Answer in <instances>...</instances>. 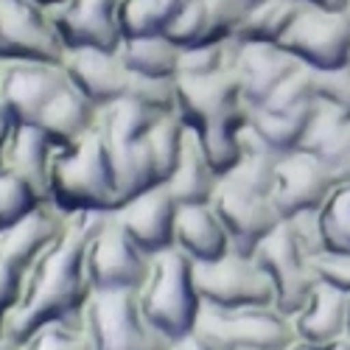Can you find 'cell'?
I'll use <instances>...</instances> for the list:
<instances>
[{
	"label": "cell",
	"instance_id": "46",
	"mask_svg": "<svg viewBox=\"0 0 350 350\" xmlns=\"http://www.w3.org/2000/svg\"><path fill=\"white\" fill-rule=\"evenodd\" d=\"M9 132H12V121H0V171L6 165V143H9Z\"/></svg>",
	"mask_w": 350,
	"mask_h": 350
},
{
	"label": "cell",
	"instance_id": "49",
	"mask_svg": "<svg viewBox=\"0 0 350 350\" xmlns=\"http://www.w3.org/2000/svg\"><path fill=\"white\" fill-rule=\"evenodd\" d=\"M345 339L350 342V295H347V331H345Z\"/></svg>",
	"mask_w": 350,
	"mask_h": 350
},
{
	"label": "cell",
	"instance_id": "50",
	"mask_svg": "<svg viewBox=\"0 0 350 350\" xmlns=\"http://www.w3.org/2000/svg\"><path fill=\"white\" fill-rule=\"evenodd\" d=\"M6 118V109H3V90H0V121H3ZM9 121V118H6Z\"/></svg>",
	"mask_w": 350,
	"mask_h": 350
},
{
	"label": "cell",
	"instance_id": "9",
	"mask_svg": "<svg viewBox=\"0 0 350 350\" xmlns=\"http://www.w3.org/2000/svg\"><path fill=\"white\" fill-rule=\"evenodd\" d=\"M311 70H328L350 62V14L303 6L278 42Z\"/></svg>",
	"mask_w": 350,
	"mask_h": 350
},
{
	"label": "cell",
	"instance_id": "24",
	"mask_svg": "<svg viewBox=\"0 0 350 350\" xmlns=\"http://www.w3.org/2000/svg\"><path fill=\"white\" fill-rule=\"evenodd\" d=\"M174 247L185 252L193 264L219 260L230 252L227 232H224L213 205H183L177 211Z\"/></svg>",
	"mask_w": 350,
	"mask_h": 350
},
{
	"label": "cell",
	"instance_id": "48",
	"mask_svg": "<svg viewBox=\"0 0 350 350\" xmlns=\"http://www.w3.org/2000/svg\"><path fill=\"white\" fill-rule=\"evenodd\" d=\"M34 3H40V6H45V9H56L59 3H65V0H34Z\"/></svg>",
	"mask_w": 350,
	"mask_h": 350
},
{
	"label": "cell",
	"instance_id": "40",
	"mask_svg": "<svg viewBox=\"0 0 350 350\" xmlns=\"http://www.w3.org/2000/svg\"><path fill=\"white\" fill-rule=\"evenodd\" d=\"M314 93L319 104H328L350 121V62L328 70H314Z\"/></svg>",
	"mask_w": 350,
	"mask_h": 350
},
{
	"label": "cell",
	"instance_id": "30",
	"mask_svg": "<svg viewBox=\"0 0 350 350\" xmlns=\"http://www.w3.org/2000/svg\"><path fill=\"white\" fill-rule=\"evenodd\" d=\"M118 53H121L126 70L137 73V76L177 79V73H180V53H183V48H177L165 34H160V37H140V40H124Z\"/></svg>",
	"mask_w": 350,
	"mask_h": 350
},
{
	"label": "cell",
	"instance_id": "5",
	"mask_svg": "<svg viewBox=\"0 0 350 350\" xmlns=\"http://www.w3.org/2000/svg\"><path fill=\"white\" fill-rule=\"evenodd\" d=\"M84 325L93 350H171L174 342L163 336L140 311L137 291H93L84 306Z\"/></svg>",
	"mask_w": 350,
	"mask_h": 350
},
{
	"label": "cell",
	"instance_id": "44",
	"mask_svg": "<svg viewBox=\"0 0 350 350\" xmlns=\"http://www.w3.org/2000/svg\"><path fill=\"white\" fill-rule=\"evenodd\" d=\"M303 6H317V9H328V12H345L350 0H297Z\"/></svg>",
	"mask_w": 350,
	"mask_h": 350
},
{
	"label": "cell",
	"instance_id": "20",
	"mask_svg": "<svg viewBox=\"0 0 350 350\" xmlns=\"http://www.w3.org/2000/svg\"><path fill=\"white\" fill-rule=\"evenodd\" d=\"M297 149L325 165L334 188L350 185V121L345 115L317 101Z\"/></svg>",
	"mask_w": 350,
	"mask_h": 350
},
{
	"label": "cell",
	"instance_id": "2",
	"mask_svg": "<svg viewBox=\"0 0 350 350\" xmlns=\"http://www.w3.org/2000/svg\"><path fill=\"white\" fill-rule=\"evenodd\" d=\"M51 205L62 213H112L118 208L112 149L98 126L81 140L53 149Z\"/></svg>",
	"mask_w": 350,
	"mask_h": 350
},
{
	"label": "cell",
	"instance_id": "39",
	"mask_svg": "<svg viewBox=\"0 0 350 350\" xmlns=\"http://www.w3.org/2000/svg\"><path fill=\"white\" fill-rule=\"evenodd\" d=\"M126 96L157 109V112H163V115L177 112V81L174 79H154V76L129 73Z\"/></svg>",
	"mask_w": 350,
	"mask_h": 350
},
{
	"label": "cell",
	"instance_id": "35",
	"mask_svg": "<svg viewBox=\"0 0 350 350\" xmlns=\"http://www.w3.org/2000/svg\"><path fill=\"white\" fill-rule=\"evenodd\" d=\"M236 59V40L193 45L180 53V73L177 76H211L232 68Z\"/></svg>",
	"mask_w": 350,
	"mask_h": 350
},
{
	"label": "cell",
	"instance_id": "13",
	"mask_svg": "<svg viewBox=\"0 0 350 350\" xmlns=\"http://www.w3.org/2000/svg\"><path fill=\"white\" fill-rule=\"evenodd\" d=\"M118 3L121 0H65V3L51 9V20L65 51L70 48L118 51L124 42L118 25Z\"/></svg>",
	"mask_w": 350,
	"mask_h": 350
},
{
	"label": "cell",
	"instance_id": "27",
	"mask_svg": "<svg viewBox=\"0 0 350 350\" xmlns=\"http://www.w3.org/2000/svg\"><path fill=\"white\" fill-rule=\"evenodd\" d=\"M244 126H247V104L219 115V118L208 121L205 126H199L193 132L199 137L202 152H205V157L211 160V165L216 168L219 177H224V174L239 163Z\"/></svg>",
	"mask_w": 350,
	"mask_h": 350
},
{
	"label": "cell",
	"instance_id": "45",
	"mask_svg": "<svg viewBox=\"0 0 350 350\" xmlns=\"http://www.w3.org/2000/svg\"><path fill=\"white\" fill-rule=\"evenodd\" d=\"M288 350H350V342H336V345H306V342H295Z\"/></svg>",
	"mask_w": 350,
	"mask_h": 350
},
{
	"label": "cell",
	"instance_id": "14",
	"mask_svg": "<svg viewBox=\"0 0 350 350\" xmlns=\"http://www.w3.org/2000/svg\"><path fill=\"white\" fill-rule=\"evenodd\" d=\"M211 205L227 232L230 250L241 252V255H255L258 244L283 221L269 196L239 193V191H230L221 185L216 188V196Z\"/></svg>",
	"mask_w": 350,
	"mask_h": 350
},
{
	"label": "cell",
	"instance_id": "41",
	"mask_svg": "<svg viewBox=\"0 0 350 350\" xmlns=\"http://www.w3.org/2000/svg\"><path fill=\"white\" fill-rule=\"evenodd\" d=\"M311 272L317 283H325L336 291L350 295V252L347 250H323L311 255Z\"/></svg>",
	"mask_w": 350,
	"mask_h": 350
},
{
	"label": "cell",
	"instance_id": "18",
	"mask_svg": "<svg viewBox=\"0 0 350 350\" xmlns=\"http://www.w3.org/2000/svg\"><path fill=\"white\" fill-rule=\"evenodd\" d=\"M174 81H177V115L191 132L244 104L232 68L211 76H177Z\"/></svg>",
	"mask_w": 350,
	"mask_h": 350
},
{
	"label": "cell",
	"instance_id": "43",
	"mask_svg": "<svg viewBox=\"0 0 350 350\" xmlns=\"http://www.w3.org/2000/svg\"><path fill=\"white\" fill-rule=\"evenodd\" d=\"M171 350H213L211 345H205L196 334H188V336H183V339H177L174 342V347Z\"/></svg>",
	"mask_w": 350,
	"mask_h": 350
},
{
	"label": "cell",
	"instance_id": "26",
	"mask_svg": "<svg viewBox=\"0 0 350 350\" xmlns=\"http://www.w3.org/2000/svg\"><path fill=\"white\" fill-rule=\"evenodd\" d=\"M109 149H112V163H115V180H118V208L124 202L165 183L160 163L146 137L126 143V146H109Z\"/></svg>",
	"mask_w": 350,
	"mask_h": 350
},
{
	"label": "cell",
	"instance_id": "21",
	"mask_svg": "<svg viewBox=\"0 0 350 350\" xmlns=\"http://www.w3.org/2000/svg\"><path fill=\"white\" fill-rule=\"evenodd\" d=\"M297 342L306 345H336L347 331V295L325 283H314L303 308L291 317Z\"/></svg>",
	"mask_w": 350,
	"mask_h": 350
},
{
	"label": "cell",
	"instance_id": "42",
	"mask_svg": "<svg viewBox=\"0 0 350 350\" xmlns=\"http://www.w3.org/2000/svg\"><path fill=\"white\" fill-rule=\"evenodd\" d=\"M20 291H23V278L6 264H0V336H6L9 317L20 303Z\"/></svg>",
	"mask_w": 350,
	"mask_h": 350
},
{
	"label": "cell",
	"instance_id": "33",
	"mask_svg": "<svg viewBox=\"0 0 350 350\" xmlns=\"http://www.w3.org/2000/svg\"><path fill=\"white\" fill-rule=\"evenodd\" d=\"M317 104V93H314V70L308 65H297L291 70L275 90L272 96L260 104L272 112H283V115H300V112H311Z\"/></svg>",
	"mask_w": 350,
	"mask_h": 350
},
{
	"label": "cell",
	"instance_id": "23",
	"mask_svg": "<svg viewBox=\"0 0 350 350\" xmlns=\"http://www.w3.org/2000/svg\"><path fill=\"white\" fill-rule=\"evenodd\" d=\"M98 112L101 109L93 101H87L70 81H65L62 90L48 101L34 126H40L48 140L59 149V146H70L84 135H90L98 126Z\"/></svg>",
	"mask_w": 350,
	"mask_h": 350
},
{
	"label": "cell",
	"instance_id": "10",
	"mask_svg": "<svg viewBox=\"0 0 350 350\" xmlns=\"http://www.w3.org/2000/svg\"><path fill=\"white\" fill-rule=\"evenodd\" d=\"M258 264L267 269L272 286H275V306L295 317L306 297L314 288V272H311V255L300 247L297 236L291 232L286 221H280L269 236L255 250Z\"/></svg>",
	"mask_w": 350,
	"mask_h": 350
},
{
	"label": "cell",
	"instance_id": "19",
	"mask_svg": "<svg viewBox=\"0 0 350 350\" xmlns=\"http://www.w3.org/2000/svg\"><path fill=\"white\" fill-rule=\"evenodd\" d=\"M68 213L53 205H40L25 219L0 230V264L14 269L20 278L34 267V260L51 247V241L59 236Z\"/></svg>",
	"mask_w": 350,
	"mask_h": 350
},
{
	"label": "cell",
	"instance_id": "7",
	"mask_svg": "<svg viewBox=\"0 0 350 350\" xmlns=\"http://www.w3.org/2000/svg\"><path fill=\"white\" fill-rule=\"evenodd\" d=\"M65 45L51 9L34 0H0V59L62 65Z\"/></svg>",
	"mask_w": 350,
	"mask_h": 350
},
{
	"label": "cell",
	"instance_id": "38",
	"mask_svg": "<svg viewBox=\"0 0 350 350\" xmlns=\"http://www.w3.org/2000/svg\"><path fill=\"white\" fill-rule=\"evenodd\" d=\"M165 37L177 45V48H193V45H205L208 42V12H205V0H188V3L171 17Z\"/></svg>",
	"mask_w": 350,
	"mask_h": 350
},
{
	"label": "cell",
	"instance_id": "25",
	"mask_svg": "<svg viewBox=\"0 0 350 350\" xmlns=\"http://www.w3.org/2000/svg\"><path fill=\"white\" fill-rule=\"evenodd\" d=\"M219 174L211 165V160L205 157L199 146V137L188 129L185 132V143H183V154L177 160V168L171 171V177L165 180L168 193L174 196V202L183 205H211L216 188H219Z\"/></svg>",
	"mask_w": 350,
	"mask_h": 350
},
{
	"label": "cell",
	"instance_id": "47",
	"mask_svg": "<svg viewBox=\"0 0 350 350\" xmlns=\"http://www.w3.org/2000/svg\"><path fill=\"white\" fill-rule=\"evenodd\" d=\"M0 350H20V342H14L9 336H0Z\"/></svg>",
	"mask_w": 350,
	"mask_h": 350
},
{
	"label": "cell",
	"instance_id": "16",
	"mask_svg": "<svg viewBox=\"0 0 350 350\" xmlns=\"http://www.w3.org/2000/svg\"><path fill=\"white\" fill-rule=\"evenodd\" d=\"M62 70L76 90L98 109L126 96L129 70L118 51L70 48L62 56Z\"/></svg>",
	"mask_w": 350,
	"mask_h": 350
},
{
	"label": "cell",
	"instance_id": "4",
	"mask_svg": "<svg viewBox=\"0 0 350 350\" xmlns=\"http://www.w3.org/2000/svg\"><path fill=\"white\" fill-rule=\"evenodd\" d=\"M193 334L213 350H288L297 342L291 317L278 306H202Z\"/></svg>",
	"mask_w": 350,
	"mask_h": 350
},
{
	"label": "cell",
	"instance_id": "36",
	"mask_svg": "<svg viewBox=\"0 0 350 350\" xmlns=\"http://www.w3.org/2000/svg\"><path fill=\"white\" fill-rule=\"evenodd\" d=\"M40 205H48V202L31 185L9 171H0V230L25 219Z\"/></svg>",
	"mask_w": 350,
	"mask_h": 350
},
{
	"label": "cell",
	"instance_id": "17",
	"mask_svg": "<svg viewBox=\"0 0 350 350\" xmlns=\"http://www.w3.org/2000/svg\"><path fill=\"white\" fill-rule=\"evenodd\" d=\"M300 62L275 42H241L236 40V59L232 73L239 81L241 101L250 107H260L275 87L295 70Z\"/></svg>",
	"mask_w": 350,
	"mask_h": 350
},
{
	"label": "cell",
	"instance_id": "32",
	"mask_svg": "<svg viewBox=\"0 0 350 350\" xmlns=\"http://www.w3.org/2000/svg\"><path fill=\"white\" fill-rule=\"evenodd\" d=\"M20 350H93L84 325V311L40 325L25 342H20Z\"/></svg>",
	"mask_w": 350,
	"mask_h": 350
},
{
	"label": "cell",
	"instance_id": "37",
	"mask_svg": "<svg viewBox=\"0 0 350 350\" xmlns=\"http://www.w3.org/2000/svg\"><path fill=\"white\" fill-rule=\"evenodd\" d=\"M323 219L325 244L331 250H347L350 252V185H336L328 196V202L319 211Z\"/></svg>",
	"mask_w": 350,
	"mask_h": 350
},
{
	"label": "cell",
	"instance_id": "8",
	"mask_svg": "<svg viewBox=\"0 0 350 350\" xmlns=\"http://www.w3.org/2000/svg\"><path fill=\"white\" fill-rule=\"evenodd\" d=\"M149 267L152 255H146L126 236L115 213H107L87 250V275L93 291H137Z\"/></svg>",
	"mask_w": 350,
	"mask_h": 350
},
{
	"label": "cell",
	"instance_id": "1",
	"mask_svg": "<svg viewBox=\"0 0 350 350\" xmlns=\"http://www.w3.org/2000/svg\"><path fill=\"white\" fill-rule=\"evenodd\" d=\"M107 213H68L59 236L34 260L23 278V291L14 314L9 317L6 336L25 342L51 319L81 314L93 295L87 275V250Z\"/></svg>",
	"mask_w": 350,
	"mask_h": 350
},
{
	"label": "cell",
	"instance_id": "22",
	"mask_svg": "<svg viewBox=\"0 0 350 350\" xmlns=\"http://www.w3.org/2000/svg\"><path fill=\"white\" fill-rule=\"evenodd\" d=\"M56 146L34 124H12L3 171L31 185L51 205V160Z\"/></svg>",
	"mask_w": 350,
	"mask_h": 350
},
{
	"label": "cell",
	"instance_id": "29",
	"mask_svg": "<svg viewBox=\"0 0 350 350\" xmlns=\"http://www.w3.org/2000/svg\"><path fill=\"white\" fill-rule=\"evenodd\" d=\"M160 118H163V112L124 96L98 112V132L104 135L109 146H126L149 135V129Z\"/></svg>",
	"mask_w": 350,
	"mask_h": 350
},
{
	"label": "cell",
	"instance_id": "51",
	"mask_svg": "<svg viewBox=\"0 0 350 350\" xmlns=\"http://www.w3.org/2000/svg\"><path fill=\"white\" fill-rule=\"evenodd\" d=\"M0 70H3V59H0Z\"/></svg>",
	"mask_w": 350,
	"mask_h": 350
},
{
	"label": "cell",
	"instance_id": "15",
	"mask_svg": "<svg viewBox=\"0 0 350 350\" xmlns=\"http://www.w3.org/2000/svg\"><path fill=\"white\" fill-rule=\"evenodd\" d=\"M177 211L180 205L168 193L165 183L146 191L124 205L118 211H112L118 224L124 227L126 236L146 252L157 255L163 250L174 247V227H177Z\"/></svg>",
	"mask_w": 350,
	"mask_h": 350
},
{
	"label": "cell",
	"instance_id": "12",
	"mask_svg": "<svg viewBox=\"0 0 350 350\" xmlns=\"http://www.w3.org/2000/svg\"><path fill=\"white\" fill-rule=\"evenodd\" d=\"M68 81L62 65L48 62H3L0 70V90L3 109L12 124H37L48 101L62 90Z\"/></svg>",
	"mask_w": 350,
	"mask_h": 350
},
{
	"label": "cell",
	"instance_id": "28",
	"mask_svg": "<svg viewBox=\"0 0 350 350\" xmlns=\"http://www.w3.org/2000/svg\"><path fill=\"white\" fill-rule=\"evenodd\" d=\"M311 112L283 115V112H272L267 107H250L247 104V129L252 132V137L260 146H267L272 154L283 157L288 152H297V146L303 140V132H306V124L311 118Z\"/></svg>",
	"mask_w": 350,
	"mask_h": 350
},
{
	"label": "cell",
	"instance_id": "31",
	"mask_svg": "<svg viewBox=\"0 0 350 350\" xmlns=\"http://www.w3.org/2000/svg\"><path fill=\"white\" fill-rule=\"evenodd\" d=\"M300 9H303V3H297V0H264V3L250 9L244 23L239 25L236 40L278 45L283 40V34L288 31V25L295 23Z\"/></svg>",
	"mask_w": 350,
	"mask_h": 350
},
{
	"label": "cell",
	"instance_id": "3",
	"mask_svg": "<svg viewBox=\"0 0 350 350\" xmlns=\"http://www.w3.org/2000/svg\"><path fill=\"white\" fill-rule=\"evenodd\" d=\"M140 311L146 319L171 342H177L196 328L202 297L193 280V260L177 247L152 255V267L137 288Z\"/></svg>",
	"mask_w": 350,
	"mask_h": 350
},
{
	"label": "cell",
	"instance_id": "11",
	"mask_svg": "<svg viewBox=\"0 0 350 350\" xmlns=\"http://www.w3.org/2000/svg\"><path fill=\"white\" fill-rule=\"evenodd\" d=\"M334 191L325 165L308 152H288L278 157L275 185H272V205L280 219H291L308 211H323Z\"/></svg>",
	"mask_w": 350,
	"mask_h": 350
},
{
	"label": "cell",
	"instance_id": "6",
	"mask_svg": "<svg viewBox=\"0 0 350 350\" xmlns=\"http://www.w3.org/2000/svg\"><path fill=\"white\" fill-rule=\"evenodd\" d=\"M193 280L202 306H213V308L275 306V286L255 255H241L230 250L219 260L193 264Z\"/></svg>",
	"mask_w": 350,
	"mask_h": 350
},
{
	"label": "cell",
	"instance_id": "34",
	"mask_svg": "<svg viewBox=\"0 0 350 350\" xmlns=\"http://www.w3.org/2000/svg\"><path fill=\"white\" fill-rule=\"evenodd\" d=\"M171 23V14L154 0H121L118 3V25L124 40L160 37Z\"/></svg>",
	"mask_w": 350,
	"mask_h": 350
}]
</instances>
